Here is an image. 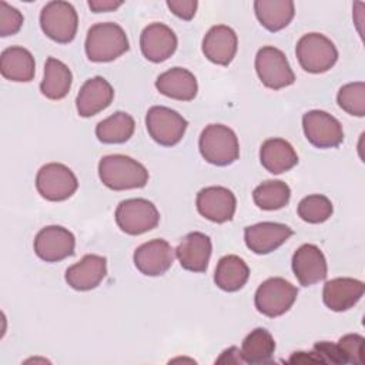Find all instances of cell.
<instances>
[{
  "instance_id": "ac0fdd59",
  "label": "cell",
  "mask_w": 365,
  "mask_h": 365,
  "mask_svg": "<svg viewBox=\"0 0 365 365\" xmlns=\"http://www.w3.org/2000/svg\"><path fill=\"white\" fill-rule=\"evenodd\" d=\"M107 274V259L101 255L87 254L66 269V282L76 291H90L100 285Z\"/></svg>"
},
{
  "instance_id": "1f68e13d",
  "label": "cell",
  "mask_w": 365,
  "mask_h": 365,
  "mask_svg": "<svg viewBox=\"0 0 365 365\" xmlns=\"http://www.w3.org/2000/svg\"><path fill=\"white\" fill-rule=\"evenodd\" d=\"M332 202L322 194H311L304 197L298 204V215L309 224H321L332 215Z\"/></svg>"
},
{
  "instance_id": "f546056e",
  "label": "cell",
  "mask_w": 365,
  "mask_h": 365,
  "mask_svg": "<svg viewBox=\"0 0 365 365\" xmlns=\"http://www.w3.org/2000/svg\"><path fill=\"white\" fill-rule=\"evenodd\" d=\"M275 351V341L265 328H255L242 341L241 356L245 364L257 365L268 362Z\"/></svg>"
},
{
  "instance_id": "d6986e66",
  "label": "cell",
  "mask_w": 365,
  "mask_h": 365,
  "mask_svg": "<svg viewBox=\"0 0 365 365\" xmlns=\"http://www.w3.org/2000/svg\"><path fill=\"white\" fill-rule=\"evenodd\" d=\"M211 252L210 237L198 231L187 234L175 248V257L181 267L191 272H204L208 268Z\"/></svg>"
},
{
  "instance_id": "603a6c76",
  "label": "cell",
  "mask_w": 365,
  "mask_h": 365,
  "mask_svg": "<svg viewBox=\"0 0 365 365\" xmlns=\"http://www.w3.org/2000/svg\"><path fill=\"white\" fill-rule=\"evenodd\" d=\"M155 88L170 98L191 101L197 96L198 84L191 71L182 67H173L157 77Z\"/></svg>"
},
{
  "instance_id": "4fadbf2b",
  "label": "cell",
  "mask_w": 365,
  "mask_h": 365,
  "mask_svg": "<svg viewBox=\"0 0 365 365\" xmlns=\"http://www.w3.org/2000/svg\"><path fill=\"white\" fill-rule=\"evenodd\" d=\"M195 205L204 218L222 224L232 220L237 208V200L231 190L221 185H211L198 191Z\"/></svg>"
},
{
  "instance_id": "cb8c5ba5",
  "label": "cell",
  "mask_w": 365,
  "mask_h": 365,
  "mask_svg": "<svg viewBox=\"0 0 365 365\" xmlns=\"http://www.w3.org/2000/svg\"><path fill=\"white\" fill-rule=\"evenodd\" d=\"M0 71L6 80L29 83L34 78L36 73L34 57L21 46L7 47L3 50L0 57Z\"/></svg>"
},
{
  "instance_id": "6da1fadb",
  "label": "cell",
  "mask_w": 365,
  "mask_h": 365,
  "mask_svg": "<svg viewBox=\"0 0 365 365\" xmlns=\"http://www.w3.org/2000/svg\"><path fill=\"white\" fill-rule=\"evenodd\" d=\"M98 177L107 188L114 191L143 188L148 182L147 168L123 154L104 155L98 163Z\"/></svg>"
},
{
  "instance_id": "2e32d148",
  "label": "cell",
  "mask_w": 365,
  "mask_h": 365,
  "mask_svg": "<svg viewBox=\"0 0 365 365\" xmlns=\"http://www.w3.org/2000/svg\"><path fill=\"white\" fill-rule=\"evenodd\" d=\"M175 33L163 23L148 24L140 36V48L143 56L151 63H161L170 58L177 50Z\"/></svg>"
},
{
  "instance_id": "484cf974",
  "label": "cell",
  "mask_w": 365,
  "mask_h": 365,
  "mask_svg": "<svg viewBox=\"0 0 365 365\" xmlns=\"http://www.w3.org/2000/svg\"><path fill=\"white\" fill-rule=\"evenodd\" d=\"M254 11L268 31H279L285 29L295 14V6L291 0H257L254 3Z\"/></svg>"
},
{
  "instance_id": "d4e9b609",
  "label": "cell",
  "mask_w": 365,
  "mask_h": 365,
  "mask_svg": "<svg viewBox=\"0 0 365 365\" xmlns=\"http://www.w3.org/2000/svg\"><path fill=\"white\" fill-rule=\"evenodd\" d=\"M259 161L271 174H282L298 164V155L287 140L268 138L259 148Z\"/></svg>"
},
{
  "instance_id": "d590c367",
  "label": "cell",
  "mask_w": 365,
  "mask_h": 365,
  "mask_svg": "<svg viewBox=\"0 0 365 365\" xmlns=\"http://www.w3.org/2000/svg\"><path fill=\"white\" fill-rule=\"evenodd\" d=\"M314 352L318 355L322 364H344L336 344L321 341L314 345Z\"/></svg>"
},
{
  "instance_id": "5b68a950",
  "label": "cell",
  "mask_w": 365,
  "mask_h": 365,
  "mask_svg": "<svg viewBox=\"0 0 365 365\" xmlns=\"http://www.w3.org/2000/svg\"><path fill=\"white\" fill-rule=\"evenodd\" d=\"M40 27L53 41L70 43L77 34V11L68 1H48L40 11Z\"/></svg>"
},
{
  "instance_id": "8fae6325",
  "label": "cell",
  "mask_w": 365,
  "mask_h": 365,
  "mask_svg": "<svg viewBox=\"0 0 365 365\" xmlns=\"http://www.w3.org/2000/svg\"><path fill=\"white\" fill-rule=\"evenodd\" d=\"M302 130L307 140L317 148H334L344 141L341 123L322 110L307 111L302 115Z\"/></svg>"
},
{
  "instance_id": "9c48e42d",
  "label": "cell",
  "mask_w": 365,
  "mask_h": 365,
  "mask_svg": "<svg viewBox=\"0 0 365 365\" xmlns=\"http://www.w3.org/2000/svg\"><path fill=\"white\" fill-rule=\"evenodd\" d=\"M78 187L76 174L61 163L44 164L36 175V188L47 201H64Z\"/></svg>"
},
{
  "instance_id": "ab89813d",
  "label": "cell",
  "mask_w": 365,
  "mask_h": 365,
  "mask_svg": "<svg viewBox=\"0 0 365 365\" xmlns=\"http://www.w3.org/2000/svg\"><path fill=\"white\" fill-rule=\"evenodd\" d=\"M288 362H302V364H322L321 359L318 358V355L312 351V352H302V351H298V352H294Z\"/></svg>"
},
{
  "instance_id": "e0dca14e",
  "label": "cell",
  "mask_w": 365,
  "mask_h": 365,
  "mask_svg": "<svg viewBox=\"0 0 365 365\" xmlns=\"http://www.w3.org/2000/svg\"><path fill=\"white\" fill-rule=\"evenodd\" d=\"M292 230L281 222L264 221L244 230V241L255 254H269L279 248L291 235Z\"/></svg>"
},
{
  "instance_id": "4dcf8cb0",
  "label": "cell",
  "mask_w": 365,
  "mask_h": 365,
  "mask_svg": "<svg viewBox=\"0 0 365 365\" xmlns=\"http://www.w3.org/2000/svg\"><path fill=\"white\" fill-rule=\"evenodd\" d=\"M252 198L255 205L261 210H279L289 202L291 188L281 180H268L255 187Z\"/></svg>"
},
{
  "instance_id": "44dd1931",
  "label": "cell",
  "mask_w": 365,
  "mask_h": 365,
  "mask_svg": "<svg viewBox=\"0 0 365 365\" xmlns=\"http://www.w3.org/2000/svg\"><path fill=\"white\" fill-rule=\"evenodd\" d=\"M238 48V38L235 31L225 26H212L202 40V53L214 64L228 66Z\"/></svg>"
},
{
  "instance_id": "277c9868",
  "label": "cell",
  "mask_w": 365,
  "mask_h": 365,
  "mask_svg": "<svg viewBox=\"0 0 365 365\" xmlns=\"http://www.w3.org/2000/svg\"><path fill=\"white\" fill-rule=\"evenodd\" d=\"M295 54L301 67L312 74L328 71L338 60L335 44L321 33L304 34L297 43Z\"/></svg>"
},
{
  "instance_id": "ffe728a7",
  "label": "cell",
  "mask_w": 365,
  "mask_h": 365,
  "mask_svg": "<svg viewBox=\"0 0 365 365\" xmlns=\"http://www.w3.org/2000/svg\"><path fill=\"white\" fill-rule=\"evenodd\" d=\"M114 98L111 84L100 76L88 78L76 97V108L81 117H93L106 110Z\"/></svg>"
},
{
  "instance_id": "8992f818",
  "label": "cell",
  "mask_w": 365,
  "mask_h": 365,
  "mask_svg": "<svg viewBox=\"0 0 365 365\" xmlns=\"http://www.w3.org/2000/svg\"><path fill=\"white\" fill-rule=\"evenodd\" d=\"M298 289L281 277L265 279L255 291L254 304L258 312L275 318L284 315L295 302Z\"/></svg>"
},
{
  "instance_id": "30bf717a",
  "label": "cell",
  "mask_w": 365,
  "mask_h": 365,
  "mask_svg": "<svg viewBox=\"0 0 365 365\" xmlns=\"http://www.w3.org/2000/svg\"><path fill=\"white\" fill-rule=\"evenodd\" d=\"M255 71L261 83L271 90L285 88L295 81V74L285 54L274 46H265L258 50Z\"/></svg>"
},
{
  "instance_id": "60d3db41",
  "label": "cell",
  "mask_w": 365,
  "mask_h": 365,
  "mask_svg": "<svg viewBox=\"0 0 365 365\" xmlns=\"http://www.w3.org/2000/svg\"><path fill=\"white\" fill-rule=\"evenodd\" d=\"M181 361H182V362H185V361H187V362H191V364H192V362H195L194 359H188V358H175V359H171L170 362H181Z\"/></svg>"
},
{
  "instance_id": "f1b7e54d",
  "label": "cell",
  "mask_w": 365,
  "mask_h": 365,
  "mask_svg": "<svg viewBox=\"0 0 365 365\" xmlns=\"http://www.w3.org/2000/svg\"><path fill=\"white\" fill-rule=\"evenodd\" d=\"M134 118L125 111H115L96 127V137L104 144H121L134 134Z\"/></svg>"
},
{
  "instance_id": "d6a6232c",
  "label": "cell",
  "mask_w": 365,
  "mask_h": 365,
  "mask_svg": "<svg viewBox=\"0 0 365 365\" xmlns=\"http://www.w3.org/2000/svg\"><path fill=\"white\" fill-rule=\"evenodd\" d=\"M338 106L351 115H365V83L354 81L342 86L336 96Z\"/></svg>"
},
{
  "instance_id": "e575fe53",
  "label": "cell",
  "mask_w": 365,
  "mask_h": 365,
  "mask_svg": "<svg viewBox=\"0 0 365 365\" xmlns=\"http://www.w3.org/2000/svg\"><path fill=\"white\" fill-rule=\"evenodd\" d=\"M23 14L6 1H0V36L7 37L20 31L23 26Z\"/></svg>"
},
{
  "instance_id": "7a4b0ae2",
  "label": "cell",
  "mask_w": 365,
  "mask_h": 365,
  "mask_svg": "<svg viewBox=\"0 0 365 365\" xmlns=\"http://www.w3.org/2000/svg\"><path fill=\"white\" fill-rule=\"evenodd\" d=\"M86 54L94 63H108L118 58L128 48L125 31L117 23H97L91 26L86 37Z\"/></svg>"
},
{
  "instance_id": "52a82bcc",
  "label": "cell",
  "mask_w": 365,
  "mask_h": 365,
  "mask_svg": "<svg viewBox=\"0 0 365 365\" xmlns=\"http://www.w3.org/2000/svg\"><path fill=\"white\" fill-rule=\"evenodd\" d=\"M118 228L128 235H140L154 230L160 222L157 207L145 198H128L121 201L115 210Z\"/></svg>"
},
{
  "instance_id": "7402d4cb",
  "label": "cell",
  "mask_w": 365,
  "mask_h": 365,
  "mask_svg": "<svg viewBox=\"0 0 365 365\" xmlns=\"http://www.w3.org/2000/svg\"><path fill=\"white\" fill-rule=\"evenodd\" d=\"M365 285L362 281L339 277L325 282L322 291L324 304L335 312H342L352 308L364 295Z\"/></svg>"
},
{
  "instance_id": "74e56055",
  "label": "cell",
  "mask_w": 365,
  "mask_h": 365,
  "mask_svg": "<svg viewBox=\"0 0 365 365\" xmlns=\"http://www.w3.org/2000/svg\"><path fill=\"white\" fill-rule=\"evenodd\" d=\"M241 349L237 346H230L228 349L222 351L220 358L215 359V364H242Z\"/></svg>"
},
{
  "instance_id": "83f0119b",
  "label": "cell",
  "mask_w": 365,
  "mask_h": 365,
  "mask_svg": "<svg viewBox=\"0 0 365 365\" xmlns=\"http://www.w3.org/2000/svg\"><path fill=\"white\" fill-rule=\"evenodd\" d=\"M250 277V268L247 262L238 255L222 257L214 272L215 285L225 292H235L241 289Z\"/></svg>"
},
{
  "instance_id": "5bb4252c",
  "label": "cell",
  "mask_w": 365,
  "mask_h": 365,
  "mask_svg": "<svg viewBox=\"0 0 365 365\" xmlns=\"http://www.w3.org/2000/svg\"><path fill=\"white\" fill-rule=\"evenodd\" d=\"M175 258V250L165 240L157 238L137 247L133 259L135 268L147 277H160L165 274Z\"/></svg>"
},
{
  "instance_id": "4316f807",
  "label": "cell",
  "mask_w": 365,
  "mask_h": 365,
  "mask_svg": "<svg viewBox=\"0 0 365 365\" xmlns=\"http://www.w3.org/2000/svg\"><path fill=\"white\" fill-rule=\"evenodd\" d=\"M73 83L70 68L58 58L48 57L44 64V77L40 83V91L48 100L64 98Z\"/></svg>"
},
{
  "instance_id": "9a60e30c",
  "label": "cell",
  "mask_w": 365,
  "mask_h": 365,
  "mask_svg": "<svg viewBox=\"0 0 365 365\" xmlns=\"http://www.w3.org/2000/svg\"><path fill=\"white\" fill-rule=\"evenodd\" d=\"M292 271L302 287L324 281L328 274V265L324 252L314 244L301 245L292 255Z\"/></svg>"
},
{
  "instance_id": "7c38bea8",
  "label": "cell",
  "mask_w": 365,
  "mask_h": 365,
  "mask_svg": "<svg viewBox=\"0 0 365 365\" xmlns=\"http://www.w3.org/2000/svg\"><path fill=\"white\" fill-rule=\"evenodd\" d=\"M34 252L46 262H58L74 254L76 238L61 225H47L34 238Z\"/></svg>"
},
{
  "instance_id": "836d02e7",
  "label": "cell",
  "mask_w": 365,
  "mask_h": 365,
  "mask_svg": "<svg viewBox=\"0 0 365 365\" xmlns=\"http://www.w3.org/2000/svg\"><path fill=\"white\" fill-rule=\"evenodd\" d=\"M364 336L359 334H346L336 342L344 364H364Z\"/></svg>"
},
{
  "instance_id": "8d00e7d4",
  "label": "cell",
  "mask_w": 365,
  "mask_h": 365,
  "mask_svg": "<svg viewBox=\"0 0 365 365\" xmlns=\"http://www.w3.org/2000/svg\"><path fill=\"white\" fill-rule=\"evenodd\" d=\"M167 7L177 17L188 21L195 16L198 3L195 0H167Z\"/></svg>"
},
{
  "instance_id": "f35d334b",
  "label": "cell",
  "mask_w": 365,
  "mask_h": 365,
  "mask_svg": "<svg viewBox=\"0 0 365 365\" xmlns=\"http://www.w3.org/2000/svg\"><path fill=\"white\" fill-rule=\"evenodd\" d=\"M123 4V1H113V0H90L88 7L94 13H103V11H113L118 9Z\"/></svg>"
},
{
  "instance_id": "3957f363",
  "label": "cell",
  "mask_w": 365,
  "mask_h": 365,
  "mask_svg": "<svg viewBox=\"0 0 365 365\" xmlns=\"http://www.w3.org/2000/svg\"><path fill=\"white\" fill-rule=\"evenodd\" d=\"M198 148L202 158L218 167L232 164L240 157L237 134L224 124H210L200 135Z\"/></svg>"
},
{
  "instance_id": "ba28073f",
  "label": "cell",
  "mask_w": 365,
  "mask_h": 365,
  "mask_svg": "<svg viewBox=\"0 0 365 365\" xmlns=\"http://www.w3.org/2000/svg\"><path fill=\"white\" fill-rule=\"evenodd\" d=\"M187 125V120L180 113L164 106H153L145 114V127L150 137L164 147L178 144Z\"/></svg>"
}]
</instances>
